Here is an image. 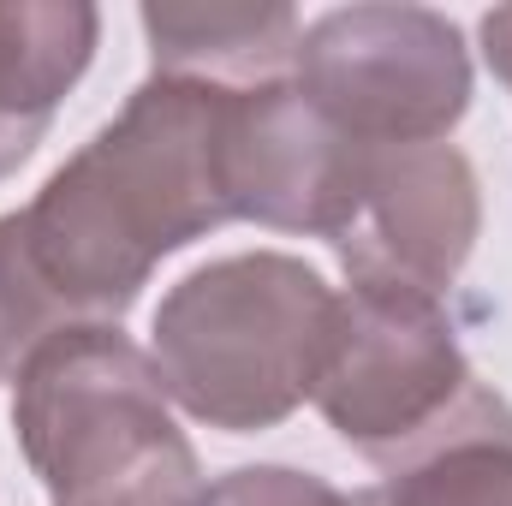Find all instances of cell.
<instances>
[{"mask_svg":"<svg viewBox=\"0 0 512 506\" xmlns=\"http://www.w3.org/2000/svg\"><path fill=\"white\" fill-rule=\"evenodd\" d=\"M233 96L197 78H143L126 108L36 191L24 245L78 322H120L149 274L233 221L227 120Z\"/></svg>","mask_w":512,"mask_h":506,"instance_id":"cell-1","label":"cell"},{"mask_svg":"<svg viewBox=\"0 0 512 506\" xmlns=\"http://www.w3.org/2000/svg\"><path fill=\"white\" fill-rule=\"evenodd\" d=\"M18 453L54 506H203L155 358L120 322L60 328L12 381Z\"/></svg>","mask_w":512,"mask_h":506,"instance_id":"cell-2","label":"cell"},{"mask_svg":"<svg viewBox=\"0 0 512 506\" xmlns=\"http://www.w3.org/2000/svg\"><path fill=\"white\" fill-rule=\"evenodd\" d=\"M340 292L286 251H239L191 268L155 310L149 358L167 399L227 435L286 423L334 346Z\"/></svg>","mask_w":512,"mask_h":506,"instance_id":"cell-3","label":"cell"},{"mask_svg":"<svg viewBox=\"0 0 512 506\" xmlns=\"http://www.w3.org/2000/svg\"><path fill=\"white\" fill-rule=\"evenodd\" d=\"M316 411L370 465H405L453 435H512V405L471 370L441 298L346 286L334 346L316 376Z\"/></svg>","mask_w":512,"mask_h":506,"instance_id":"cell-4","label":"cell"},{"mask_svg":"<svg viewBox=\"0 0 512 506\" xmlns=\"http://www.w3.org/2000/svg\"><path fill=\"white\" fill-rule=\"evenodd\" d=\"M292 84L370 149L447 143L471 108V48L435 6H334L304 24Z\"/></svg>","mask_w":512,"mask_h":506,"instance_id":"cell-5","label":"cell"},{"mask_svg":"<svg viewBox=\"0 0 512 506\" xmlns=\"http://www.w3.org/2000/svg\"><path fill=\"white\" fill-rule=\"evenodd\" d=\"M483 233L477 167L453 143H387L370 149L334 227V251L352 286H393L441 298L465 274Z\"/></svg>","mask_w":512,"mask_h":506,"instance_id":"cell-6","label":"cell"},{"mask_svg":"<svg viewBox=\"0 0 512 506\" xmlns=\"http://www.w3.org/2000/svg\"><path fill=\"white\" fill-rule=\"evenodd\" d=\"M364 155H370V143L346 137L292 78L239 90L233 120H227L233 221L334 239Z\"/></svg>","mask_w":512,"mask_h":506,"instance_id":"cell-7","label":"cell"},{"mask_svg":"<svg viewBox=\"0 0 512 506\" xmlns=\"http://www.w3.org/2000/svg\"><path fill=\"white\" fill-rule=\"evenodd\" d=\"M102 12L84 0H0V179L48 137L60 102L96 60Z\"/></svg>","mask_w":512,"mask_h":506,"instance_id":"cell-8","label":"cell"},{"mask_svg":"<svg viewBox=\"0 0 512 506\" xmlns=\"http://www.w3.org/2000/svg\"><path fill=\"white\" fill-rule=\"evenodd\" d=\"M155 78H197L221 90H256L292 78L304 24L286 0H149L137 12Z\"/></svg>","mask_w":512,"mask_h":506,"instance_id":"cell-9","label":"cell"},{"mask_svg":"<svg viewBox=\"0 0 512 506\" xmlns=\"http://www.w3.org/2000/svg\"><path fill=\"white\" fill-rule=\"evenodd\" d=\"M352 506H512V435H453L393 465L382 483L352 495Z\"/></svg>","mask_w":512,"mask_h":506,"instance_id":"cell-10","label":"cell"},{"mask_svg":"<svg viewBox=\"0 0 512 506\" xmlns=\"http://www.w3.org/2000/svg\"><path fill=\"white\" fill-rule=\"evenodd\" d=\"M60 328H78V316L42 280L36 256L24 245V221L12 209V215H0V381H18L30 352L42 340H54Z\"/></svg>","mask_w":512,"mask_h":506,"instance_id":"cell-11","label":"cell"},{"mask_svg":"<svg viewBox=\"0 0 512 506\" xmlns=\"http://www.w3.org/2000/svg\"><path fill=\"white\" fill-rule=\"evenodd\" d=\"M203 506H352L328 477L298 471V465H239L227 471Z\"/></svg>","mask_w":512,"mask_h":506,"instance_id":"cell-12","label":"cell"},{"mask_svg":"<svg viewBox=\"0 0 512 506\" xmlns=\"http://www.w3.org/2000/svg\"><path fill=\"white\" fill-rule=\"evenodd\" d=\"M483 54H489V66H495V78L512 90V6H495V12L483 18Z\"/></svg>","mask_w":512,"mask_h":506,"instance_id":"cell-13","label":"cell"}]
</instances>
